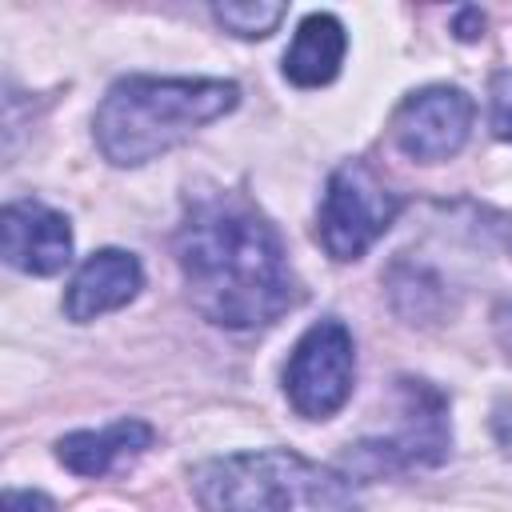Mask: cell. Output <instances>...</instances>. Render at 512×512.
Masks as SVG:
<instances>
[{
  "instance_id": "cell-7",
  "label": "cell",
  "mask_w": 512,
  "mask_h": 512,
  "mask_svg": "<svg viewBox=\"0 0 512 512\" xmlns=\"http://www.w3.org/2000/svg\"><path fill=\"white\" fill-rule=\"evenodd\" d=\"M472 120H476V104L464 88L428 84V88L400 100V108L392 116V136L408 160L440 164L464 148Z\"/></svg>"
},
{
  "instance_id": "cell-16",
  "label": "cell",
  "mask_w": 512,
  "mask_h": 512,
  "mask_svg": "<svg viewBox=\"0 0 512 512\" xmlns=\"http://www.w3.org/2000/svg\"><path fill=\"white\" fill-rule=\"evenodd\" d=\"M492 432H496L500 448H504V452H512V400L496 404V416H492Z\"/></svg>"
},
{
  "instance_id": "cell-3",
  "label": "cell",
  "mask_w": 512,
  "mask_h": 512,
  "mask_svg": "<svg viewBox=\"0 0 512 512\" xmlns=\"http://www.w3.org/2000/svg\"><path fill=\"white\" fill-rule=\"evenodd\" d=\"M204 512H360L352 484L288 448H256L204 460L192 472Z\"/></svg>"
},
{
  "instance_id": "cell-9",
  "label": "cell",
  "mask_w": 512,
  "mask_h": 512,
  "mask_svg": "<svg viewBox=\"0 0 512 512\" xmlns=\"http://www.w3.org/2000/svg\"><path fill=\"white\" fill-rule=\"evenodd\" d=\"M140 288H144L140 260L124 248H100L76 268V276L64 292V316L76 324H88V320L136 300Z\"/></svg>"
},
{
  "instance_id": "cell-14",
  "label": "cell",
  "mask_w": 512,
  "mask_h": 512,
  "mask_svg": "<svg viewBox=\"0 0 512 512\" xmlns=\"http://www.w3.org/2000/svg\"><path fill=\"white\" fill-rule=\"evenodd\" d=\"M4 512H48V500L32 488H8L4 492Z\"/></svg>"
},
{
  "instance_id": "cell-6",
  "label": "cell",
  "mask_w": 512,
  "mask_h": 512,
  "mask_svg": "<svg viewBox=\"0 0 512 512\" xmlns=\"http://www.w3.org/2000/svg\"><path fill=\"white\" fill-rule=\"evenodd\" d=\"M356 384V344L352 332L340 320H316L292 348L284 368V392L288 404L304 420H328L336 416Z\"/></svg>"
},
{
  "instance_id": "cell-12",
  "label": "cell",
  "mask_w": 512,
  "mask_h": 512,
  "mask_svg": "<svg viewBox=\"0 0 512 512\" xmlns=\"http://www.w3.org/2000/svg\"><path fill=\"white\" fill-rule=\"evenodd\" d=\"M216 24L240 40H264L280 28V20L288 16V4L276 0H224L212 8Z\"/></svg>"
},
{
  "instance_id": "cell-13",
  "label": "cell",
  "mask_w": 512,
  "mask_h": 512,
  "mask_svg": "<svg viewBox=\"0 0 512 512\" xmlns=\"http://www.w3.org/2000/svg\"><path fill=\"white\" fill-rule=\"evenodd\" d=\"M488 96H492V132L500 140H512V72H496Z\"/></svg>"
},
{
  "instance_id": "cell-1",
  "label": "cell",
  "mask_w": 512,
  "mask_h": 512,
  "mask_svg": "<svg viewBox=\"0 0 512 512\" xmlns=\"http://www.w3.org/2000/svg\"><path fill=\"white\" fill-rule=\"evenodd\" d=\"M176 264L196 312L228 332L268 328L304 296L280 228L244 192L220 184L184 196Z\"/></svg>"
},
{
  "instance_id": "cell-4",
  "label": "cell",
  "mask_w": 512,
  "mask_h": 512,
  "mask_svg": "<svg viewBox=\"0 0 512 512\" xmlns=\"http://www.w3.org/2000/svg\"><path fill=\"white\" fill-rule=\"evenodd\" d=\"M448 448H452L448 396L428 380L400 376L396 380V432L352 444L348 468L360 476L432 468L448 456Z\"/></svg>"
},
{
  "instance_id": "cell-15",
  "label": "cell",
  "mask_w": 512,
  "mask_h": 512,
  "mask_svg": "<svg viewBox=\"0 0 512 512\" xmlns=\"http://www.w3.org/2000/svg\"><path fill=\"white\" fill-rule=\"evenodd\" d=\"M456 36H460V40L484 36V12H480V8H460V12H456Z\"/></svg>"
},
{
  "instance_id": "cell-17",
  "label": "cell",
  "mask_w": 512,
  "mask_h": 512,
  "mask_svg": "<svg viewBox=\"0 0 512 512\" xmlns=\"http://www.w3.org/2000/svg\"><path fill=\"white\" fill-rule=\"evenodd\" d=\"M496 336H500V344L512 352V304H504V308L496 312Z\"/></svg>"
},
{
  "instance_id": "cell-2",
  "label": "cell",
  "mask_w": 512,
  "mask_h": 512,
  "mask_svg": "<svg viewBox=\"0 0 512 512\" xmlns=\"http://www.w3.org/2000/svg\"><path fill=\"white\" fill-rule=\"evenodd\" d=\"M240 104L232 80L212 76H120L96 116L92 136L108 164L140 168L176 144L192 140L204 124L228 116Z\"/></svg>"
},
{
  "instance_id": "cell-8",
  "label": "cell",
  "mask_w": 512,
  "mask_h": 512,
  "mask_svg": "<svg viewBox=\"0 0 512 512\" xmlns=\"http://www.w3.org/2000/svg\"><path fill=\"white\" fill-rule=\"evenodd\" d=\"M0 252L16 272L56 276L72 260L68 216L40 200H12L0 212Z\"/></svg>"
},
{
  "instance_id": "cell-11",
  "label": "cell",
  "mask_w": 512,
  "mask_h": 512,
  "mask_svg": "<svg viewBox=\"0 0 512 512\" xmlns=\"http://www.w3.org/2000/svg\"><path fill=\"white\" fill-rule=\"evenodd\" d=\"M344 52H348L344 24L332 12H308L296 24V36H292V44L284 52V76L296 88L332 84L340 64H344Z\"/></svg>"
},
{
  "instance_id": "cell-5",
  "label": "cell",
  "mask_w": 512,
  "mask_h": 512,
  "mask_svg": "<svg viewBox=\"0 0 512 512\" xmlns=\"http://www.w3.org/2000/svg\"><path fill=\"white\" fill-rule=\"evenodd\" d=\"M400 216V192H392L364 160H344L320 200L316 236L332 260H360Z\"/></svg>"
},
{
  "instance_id": "cell-10",
  "label": "cell",
  "mask_w": 512,
  "mask_h": 512,
  "mask_svg": "<svg viewBox=\"0 0 512 512\" xmlns=\"http://www.w3.org/2000/svg\"><path fill=\"white\" fill-rule=\"evenodd\" d=\"M148 444H152V428H148L144 420L128 416V420H116V424H108V428H100V432H88V428H84V432L60 436V440H56V460H60L68 472L96 480V476H108V472H116L120 464L136 460Z\"/></svg>"
}]
</instances>
